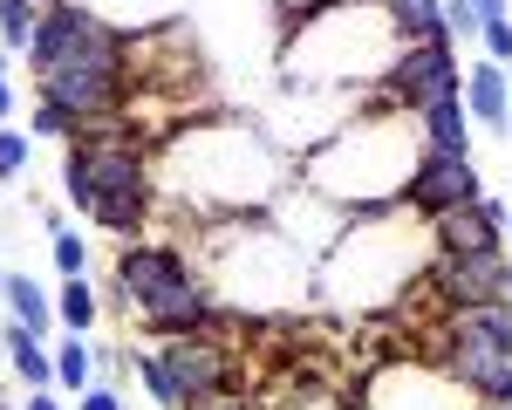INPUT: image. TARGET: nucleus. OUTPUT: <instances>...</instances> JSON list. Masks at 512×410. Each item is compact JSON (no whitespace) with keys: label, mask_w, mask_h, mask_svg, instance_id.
<instances>
[{"label":"nucleus","mask_w":512,"mask_h":410,"mask_svg":"<svg viewBox=\"0 0 512 410\" xmlns=\"http://www.w3.org/2000/svg\"><path fill=\"white\" fill-rule=\"evenodd\" d=\"M287 82H321V89H383V76L403 55L390 7L383 0H321L308 14H287L274 41Z\"/></svg>","instance_id":"obj_6"},{"label":"nucleus","mask_w":512,"mask_h":410,"mask_svg":"<svg viewBox=\"0 0 512 410\" xmlns=\"http://www.w3.org/2000/svg\"><path fill=\"white\" fill-rule=\"evenodd\" d=\"M0 301H7V315H14L21 328H35L41 342H55L62 315H55V294H48L35 274H0Z\"/></svg>","instance_id":"obj_17"},{"label":"nucleus","mask_w":512,"mask_h":410,"mask_svg":"<svg viewBox=\"0 0 512 410\" xmlns=\"http://www.w3.org/2000/svg\"><path fill=\"white\" fill-rule=\"evenodd\" d=\"M417 123H424V144L431 151H444V158H472V110H465V89H451V96H431L424 110H417Z\"/></svg>","instance_id":"obj_16"},{"label":"nucleus","mask_w":512,"mask_h":410,"mask_svg":"<svg viewBox=\"0 0 512 410\" xmlns=\"http://www.w3.org/2000/svg\"><path fill=\"white\" fill-rule=\"evenodd\" d=\"M444 35L458 41V48L485 35V21H478V7H472V0H444Z\"/></svg>","instance_id":"obj_27"},{"label":"nucleus","mask_w":512,"mask_h":410,"mask_svg":"<svg viewBox=\"0 0 512 410\" xmlns=\"http://www.w3.org/2000/svg\"><path fill=\"white\" fill-rule=\"evenodd\" d=\"M465 110H472L478 130H492V137L512 144V69L472 62V69H465Z\"/></svg>","instance_id":"obj_15"},{"label":"nucleus","mask_w":512,"mask_h":410,"mask_svg":"<svg viewBox=\"0 0 512 410\" xmlns=\"http://www.w3.org/2000/svg\"><path fill=\"white\" fill-rule=\"evenodd\" d=\"M437 260L431 219H417L410 205H383L342 226V240L315 260L308 301L342 308V315H383L396 301H410Z\"/></svg>","instance_id":"obj_3"},{"label":"nucleus","mask_w":512,"mask_h":410,"mask_svg":"<svg viewBox=\"0 0 512 410\" xmlns=\"http://www.w3.org/2000/svg\"><path fill=\"white\" fill-rule=\"evenodd\" d=\"M41 0H0V41L14 48V55H28L35 48V28H41Z\"/></svg>","instance_id":"obj_24"},{"label":"nucleus","mask_w":512,"mask_h":410,"mask_svg":"<svg viewBox=\"0 0 512 410\" xmlns=\"http://www.w3.org/2000/svg\"><path fill=\"white\" fill-rule=\"evenodd\" d=\"M431 233H437V253H485V246H506V199L485 192L478 205L444 212Z\"/></svg>","instance_id":"obj_14"},{"label":"nucleus","mask_w":512,"mask_h":410,"mask_svg":"<svg viewBox=\"0 0 512 410\" xmlns=\"http://www.w3.org/2000/svg\"><path fill=\"white\" fill-rule=\"evenodd\" d=\"M267 7H274L280 21H287V14H308V7H321V0H267Z\"/></svg>","instance_id":"obj_35"},{"label":"nucleus","mask_w":512,"mask_h":410,"mask_svg":"<svg viewBox=\"0 0 512 410\" xmlns=\"http://www.w3.org/2000/svg\"><path fill=\"white\" fill-rule=\"evenodd\" d=\"M62 192L76 199L82 219H96L103 233H144L158 219V144L137 137L123 117L82 123L62 144Z\"/></svg>","instance_id":"obj_7"},{"label":"nucleus","mask_w":512,"mask_h":410,"mask_svg":"<svg viewBox=\"0 0 512 410\" xmlns=\"http://www.w3.org/2000/svg\"><path fill=\"white\" fill-rule=\"evenodd\" d=\"M355 410H478V397L437 363L424 356H390L355 383Z\"/></svg>","instance_id":"obj_9"},{"label":"nucleus","mask_w":512,"mask_h":410,"mask_svg":"<svg viewBox=\"0 0 512 410\" xmlns=\"http://www.w3.org/2000/svg\"><path fill=\"white\" fill-rule=\"evenodd\" d=\"M403 41H437L444 35V0H383Z\"/></svg>","instance_id":"obj_23"},{"label":"nucleus","mask_w":512,"mask_h":410,"mask_svg":"<svg viewBox=\"0 0 512 410\" xmlns=\"http://www.w3.org/2000/svg\"><path fill=\"white\" fill-rule=\"evenodd\" d=\"M192 260L205 267V287L226 315H287L315 287V253L287 240L274 212L192 219Z\"/></svg>","instance_id":"obj_4"},{"label":"nucleus","mask_w":512,"mask_h":410,"mask_svg":"<svg viewBox=\"0 0 512 410\" xmlns=\"http://www.w3.org/2000/svg\"><path fill=\"white\" fill-rule=\"evenodd\" d=\"M28 69H35L41 103L69 110L76 130L110 123L123 117V96H130V35H117L110 21H96L76 0H55L35 28Z\"/></svg>","instance_id":"obj_5"},{"label":"nucleus","mask_w":512,"mask_h":410,"mask_svg":"<svg viewBox=\"0 0 512 410\" xmlns=\"http://www.w3.org/2000/svg\"><path fill=\"white\" fill-rule=\"evenodd\" d=\"M76 7H89L96 21H110L117 35H151L164 21H178L185 0H76Z\"/></svg>","instance_id":"obj_19"},{"label":"nucleus","mask_w":512,"mask_h":410,"mask_svg":"<svg viewBox=\"0 0 512 410\" xmlns=\"http://www.w3.org/2000/svg\"><path fill=\"white\" fill-rule=\"evenodd\" d=\"M7 55H14V48H7V41H0V76H7Z\"/></svg>","instance_id":"obj_37"},{"label":"nucleus","mask_w":512,"mask_h":410,"mask_svg":"<svg viewBox=\"0 0 512 410\" xmlns=\"http://www.w3.org/2000/svg\"><path fill=\"white\" fill-rule=\"evenodd\" d=\"M424 281H431L437 308H478V301H512V253H506V246H485V253H437Z\"/></svg>","instance_id":"obj_10"},{"label":"nucleus","mask_w":512,"mask_h":410,"mask_svg":"<svg viewBox=\"0 0 512 410\" xmlns=\"http://www.w3.org/2000/svg\"><path fill=\"white\" fill-rule=\"evenodd\" d=\"M485 199V185H478V164L472 158H444V151H424L417 171H410V185H403V205L417 212V219H444V212H458V205H478Z\"/></svg>","instance_id":"obj_12"},{"label":"nucleus","mask_w":512,"mask_h":410,"mask_svg":"<svg viewBox=\"0 0 512 410\" xmlns=\"http://www.w3.org/2000/svg\"><path fill=\"white\" fill-rule=\"evenodd\" d=\"M485 62H499V69H512V14L506 21H485Z\"/></svg>","instance_id":"obj_29"},{"label":"nucleus","mask_w":512,"mask_h":410,"mask_svg":"<svg viewBox=\"0 0 512 410\" xmlns=\"http://www.w3.org/2000/svg\"><path fill=\"white\" fill-rule=\"evenodd\" d=\"M294 192V164L267 137V123H246L233 110L185 117L158 144V212L185 219H239L274 212Z\"/></svg>","instance_id":"obj_1"},{"label":"nucleus","mask_w":512,"mask_h":410,"mask_svg":"<svg viewBox=\"0 0 512 410\" xmlns=\"http://www.w3.org/2000/svg\"><path fill=\"white\" fill-rule=\"evenodd\" d=\"M198 410H267V404H253V397H239V390H233V397H212V404H198Z\"/></svg>","instance_id":"obj_32"},{"label":"nucleus","mask_w":512,"mask_h":410,"mask_svg":"<svg viewBox=\"0 0 512 410\" xmlns=\"http://www.w3.org/2000/svg\"><path fill=\"white\" fill-rule=\"evenodd\" d=\"M472 7H478V21H506L512 14V0H472Z\"/></svg>","instance_id":"obj_34"},{"label":"nucleus","mask_w":512,"mask_h":410,"mask_svg":"<svg viewBox=\"0 0 512 410\" xmlns=\"http://www.w3.org/2000/svg\"><path fill=\"white\" fill-rule=\"evenodd\" d=\"M7 117H14V82L0 76V123H7Z\"/></svg>","instance_id":"obj_36"},{"label":"nucleus","mask_w":512,"mask_h":410,"mask_svg":"<svg viewBox=\"0 0 512 410\" xmlns=\"http://www.w3.org/2000/svg\"><path fill=\"white\" fill-rule=\"evenodd\" d=\"M0 349H7V363H14V376H21L28 390H55V342H41L35 328H21L14 315H7Z\"/></svg>","instance_id":"obj_18"},{"label":"nucleus","mask_w":512,"mask_h":410,"mask_svg":"<svg viewBox=\"0 0 512 410\" xmlns=\"http://www.w3.org/2000/svg\"><path fill=\"white\" fill-rule=\"evenodd\" d=\"M55 315H62V335H89V328H96V315H103L96 281H89V274H69V281H62V294H55Z\"/></svg>","instance_id":"obj_21"},{"label":"nucleus","mask_w":512,"mask_h":410,"mask_svg":"<svg viewBox=\"0 0 512 410\" xmlns=\"http://www.w3.org/2000/svg\"><path fill=\"white\" fill-rule=\"evenodd\" d=\"M76 410H123V397L110 390V383H89V390L76 397Z\"/></svg>","instance_id":"obj_31"},{"label":"nucleus","mask_w":512,"mask_h":410,"mask_svg":"<svg viewBox=\"0 0 512 410\" xmlns=\"http://www.w3.org/2000/svg\"><path fill=\"white\" fill-rule=\"evenodd\" d=\"M506 240H512V199H506Z\"/></svg>","instance_id":"obj_38"},{"label":"nucleus","mask_w":512,"mask_h":410,"mask_svg":"<svg viewBox=\"0 0 512 410\" xmlns=\"http://www.w3.org/2000/svg\"><path fill=\"white\" fill-rule=\"evenodd\" d=\"M424 123L417 110H403L396 96L369 89V103L355 110L328 144H315L308 158L294 164V185L321 192L328 205H342L349 219L362 212H383V205H403V185L424 158Z\"/></svg>","instance_id":"obj_2"},{"label":"nucleus","mask_w":512,"mask_h":410,"mask_svg":"<svg viewBox=\"0 0 512 410\" xmlns=\"http://www.w3.org/2000/svg\"><path fill=\"white\" fill-rule=\"evenodd\" d=\"M110 274H117L110 301L123 315H137L158 342H171V335H219V322H226L219 294L205 287V267L192 260V246H178V240H123Z\"/></svg>","instance_id":"obj_8"},{"label":"nucleus","mask_w":512,"mask_h":410,"mask_svg":"<svg viewBox=\"0 0 512 410\" xmlns=\"http://www.w3.org/2000/svg\"><path fill=\"white\" fill-rule=\"evenodd\" d=\"M164 363L178 369V383H185V410L212 404V397H233L239 390V369H233V349L219 342V335H171L158 342Z\"/></svg>","instance_id":"obj_13"},{"label":"nucleus","mask_w":512,"mask_h":410,"mask_svg":"<svg viewBox=\"0 0 512 410\" xmlns=\"http://www.w3.org/2000/svg\"><path fill=\"white\" fill-rule=\"evenodd\" d=\"M28 130H35V137H62V144H69V137H76V117H69V110H55V103H35V123H28Z\"/></svg>","instance_id":"obj_28"},{"label":"nucleus","mask_w":512,"mask_h":410,"mask_svg":"<svg viewBox=\"0 0 512 410\" xmlns=\"http://www.w3.org/2000/svg\"><path fill=\"white\" fill-rule=\"evenodd\" d=\"M130 369L144 376V390H151V404H158V410H185V383H178V369L164 363L158 342H137V349H130Z\"/></svg>","instance_id":"obj_20"},{"label":"nucleus","mask_w":512,"mask_h":410,"mask_svg":"<svg viewBox=\"0 0 512 410\" xmlns=\"http://www.w3.org/2000/svg\"><path fill=\"white\" fill-rule=\"evenodd\" d=\"M274 410H355V397H335L328 383H315V390H301L294 404H274Z\"/></svg>","instance_id":"obj_30"},{"label":"nucleus","mask_w":512,"mask_h":410,"mask_svg":"<svg viewBox=\"0 0 512 410\" xmlns=\"http://www.w3.org/2000/svg\"><path fill=\"white\" fill-rule=\"evenodd\" d=\"M0 410H14V404H7V397H0Z\"/></svg>","instance_id":"obj_40"},{"label":"nucleus","mask_w":512,"mask_h":410,"mask_svg":"<svg viewBox=\"0 0 512 410\" xmlns=\"http://www.w3.org/2000/svg\"><path fill=\"white\" fill-rule=\"evenodd\" d=\"M21 410H62V397H55V390H28V397H21Z\"/></svg>","instance_id":"obj_33"},{"label":"nucleus","mask_w":512,"mask_h":410,"mask_svg":"<svg viewBox=\"0 0 512 410\" xmlns=\"http://www.w3.org/2000/svg\"><path fill=\"white\" fill-rule=\"evenodd\" d=\"M41 226H48V246H55V274H62V281H69V274H89V240H82V233H69L55 212H48Z\"/></svg>","instance_id":"obj_25"},{"label":"nucleus","mask_w":512,"mask_h":410,"mask_svg":"<svg viewBox=\"0 0 512 410\" xmlns=\"http://www.w3.org/2000/svg\"><path fill=\"white\" fill-rule=\"evenodd\" d=\"M89 383H96V349H89V335H62V342H55V390L82 397Z\"/></svg>","instance_id":"obj_22"},{"label":"nucleus","mask_w":512,"mask_h":410,"mask_svg":"<svg viewBox=\"0 0 512 410\" xmlns=\"http://www.w3.org/2000/svg\"><path fill=\"white\" fill-rule=\"evenodd\" d=\"M451 89H465V76H458V41H451V35L403 41L396 69L383 76V96H396L403 110H424L431 96H451Z\"/></svg>","instance_id":"obj_11"},{"label":"nucleus","mask_w":512,"mask_h":410,"mask_svg":"<svg viewBox=\"0 0 512 410\" xmlns=\"http://www.w3.org/2000/svg\"><path fill=\"white\" fill-rule=\"evenodd\" d=\"M478 410H512V404H478Z\"/></svg>","instance_id":"obj_39"},{"label":"nucleus","mask_w":512,"mask_h":410,"mask_svg":"<svg viewBox=\"0 0 512 410\" xmlns=\"http://www.w3.org/2000/svg\"><path fill=\"white\" fill-rule=\"evenodd\" d=\"M28 164H35V130H14V123H0V185L28 178Z\"/></svg>","instance_id":"obj_26"}]
</instances>
